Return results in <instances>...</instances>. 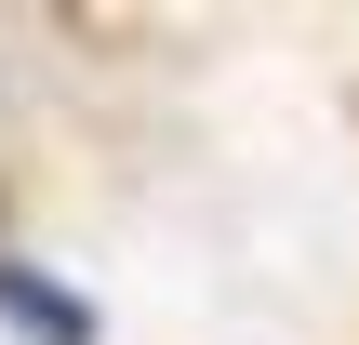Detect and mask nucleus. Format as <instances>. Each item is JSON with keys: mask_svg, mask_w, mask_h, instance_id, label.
Segmentation results:
<instances>
[{"mask_svg": "<svg viewBox=\"0 0 359 345\" xmlns=\"http://www.w3.org/2000/svg\"><path fill=\"white\" fill-rule=\"evenodd\" d=\"M0 319H13L27 345H93V306L53 293V279H27V266H0Z\"/></svg>", "mask_w": 359, "mask_h": 345, "instance_id": "1", "label": "nucleus"}]
</instances>
